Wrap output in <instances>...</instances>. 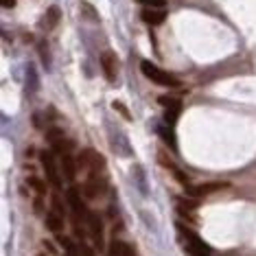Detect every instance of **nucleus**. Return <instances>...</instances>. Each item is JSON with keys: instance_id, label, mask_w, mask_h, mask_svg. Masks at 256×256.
Returning a JSON list of instances; mask_svg holds the SVG:
<instances>
[{"instance_id": "obj_2", "label": "nucleus", "mask_w": 256, "mask_h": 256, "mask_svg": "<svg viewBox=\"0 0 256 256\" xmlns=\"http://www.w3.org/2000/svg\"><path fill=\"white\" fill-rule=\"evenodd\" d=\"M77 164L81 171H86L88 176L90 173L101 176L103 168H106V158L94 149H84V151H79V156H77Z\"/></svg>"}, {"instance_id": "obj_4", "label": "nucleus", "mask_w": 256, "mask_h": 256, "mask_svg": "<svg viewBox=\"0 0 256 256\" xmlns=\"http://www.w3.org/2000/svg\"><path fill=\"white\" fill-rule=\"evenodd\" d=\"M42 166H44V176H46V180H48V184L55 186V188H62V176H60V168H57L55 160H53V154L44 151L42 154Z\"/></svg>"}, {"instance_id": "obj_3", "label": "nucleus", "mask_w": 256, "mask_h": 256, "mask_svg": "<svg viewBox=\"0 0 256 256\" xmlns=\"http://www.w3.org/2000/svg\"><path fill=\"white\" fill-rule=\"evenodd\" d=\"M180 234H182L184 246H186V252H188L190 256H210V254H212L210 248H208L206 243H204L193 230H188V228H184V226H180Z\"/></svg>"}, {"instance_id": "obj_24", "label": "nucleus", "mask_w": 256, "mask_h": 256, "mask_svg": "<svg viewBox=\"0 0 256 256\" xmlns=\"http://www.w3.org/2000/svg\"><path fill=\"white\" fill-rule=\"evenodd\" d=\"M0 4H2L4 9H14L16 7V0H0Z\"/></svg>"}, {"instance_id": "obj_13", "label": "nucleus", "mask_w": 256, "mask_h": 256, "mask_svg": "<svg viewBox=\"0 0 256 256\" xmlns=\"http://www.w3.org/2000/svg\"><path fill=\"white\" fill-rule=\"evenodd\" d=\"M44 226L48 228L50 232H55V234H60V232L64 230V214L60 212H55V210H48L46 212V217H44Z\"/></svg>"}, {"instance_id": "obj_17", "label": "nucleus", "mask_w": 256, "mask_h": 256, "mask_svg": "<svg viewBox=\"0 0 256 256\" xmlns=\"http://www.w3.org/2000/svg\"><path fill=\"white\" fill-rule=\"evenodd\" d=\"M46 140H48L50 147H55V144H60L66 140V134H64L62 130H57V127H53V130L46 132Z\"/></svg>"}, {"instance_id": "obj_7", "label": "nucleus", "mask_w": 256, "mask_h": 256, "mask_svg": "<svg viewBox=\"0 0 256 256\" xmlns=\"http://www.w3.org/2000/svg\"><path fill=\"white\" fill-rule=\"evenodd\" d=\"M230 184H221V182H210V184H197V186H190V184H186L184 186V190H186V195L188 197H202V195H210L214 193V190H221V188H228Z\"/></svg>"}, {"instance_id": "obj_19", "label": "nucleus", "mask_w": 256, "mask_h": 256, "mask_svg": "<svg viewBox=\"0 0 256 256\" xmlns=\"http://www.w3.org/2000/svg\"><path fill=\"white\" fill-rule=\"evenodd\" d=\"M44 20H46V22H44L46 26H48V28H53V26L57 24V22H60V7H50Z\"/></svg>"}, {"instance_id": "obj_12", "label": "nucleus", "mask_w": 256, "mask_h": 256, "mask_svg": "<svg viewBox=\"0 0 256 256\" xmlns=\"http://www.w3.org/2000/svg\"><path fill=\"white\" fill-rule=\"evenodd\" d=\"M101 68H103V72H106L108 81H116V57H114V53L106 50V53L101 55Z\"/></svg>"}, {"instance_id": "obj_18", "label": "nucleus", "mask_w": 256, "mask_h": 256, "mask_svg": "<svg viewBox=\"0 0 256 256\" xmlns=\"http://www.w3.org/2000/svg\"><path fill=\"white\" fill-rule=\"evenodd\" d=\"M160 136L173 151H178V140H176V136H173V132L168 130V127H160Z\"/></svg>"}, {"instance_id": "obj_23", "label": "nucleus", "mask_w": 256, "mask_h": 256, "mask_svg": "<svg viewBox=\"0 0 256 256\" xmlns=\"http://www.w3.org/2000/svg\"><path fill=\"white\" fill-rule=\"evenodd\" d=\"M180 208H182V210H186V208L195 210V208H197V200H186V197H180Z\"/></svg>"}, {"instance_id": "obj_20", "label": "nucleus", "mask_w": 256, "mask_h": 256, "mask_svg": "<svg viewBox=\"0 0 256 256\" xmlns=\"http://www.w3.org/2000/svg\"><path fill=\"white\" fill-rule=\"evenodd\" d=\"M138 2L149 9H164L166 7V0H138Z\"/></svg>"}, {"instance_id": "obj_22", "label": "nucleus", "mask_w": 256, "mask_h": 256, "mask_svg": "<svg viewBox=\"0 0 256 256\" xmlns=\"http://www.w3.org/2000/svg\"><path fill=\"white\" fill-rule=\"evenodd\" d=\"M50 204H53V210H55V212H60V214L66 212V206H64L62 200H60V197H57V195L50 197Z\"/></svg>"}, {"instance_id": "obj_1", "label": "nucleus", "mask_w": 256, "mask_h": 256, "mask_svg": "<svg viewBox=\"0 0 256 256\" xmlns=\"http://www.w3.org/2000/svg\"><path fill=\"white\" fill-rule=\"evenodd\" d=\"M140 70H142V74L149 81H154V84H158V86H164V88H178V86H180V81L173 77L171 72H166V70H162V68H158L154 62L144 60L140 64Z\"/></svg>"}, {"instance_id": "obj_8", "label": "nucleus", "mask_w": 256, "mask_h": 256, "mask_svg": "<svg viewBox=\"0 0 256 256\" xmlns=\"http://www.w3.org/2000/svg\"><path fill=\"white\" fill-rule=\"evenodd\" d=\"M68 206H70V210L74 217H88V210H86V204H84V197H81L79 188L77 186H70L68 188Z\"/></svg>"}, {"instance_id": "obj_6", "label": "nucleus", "mask_w": 256, "mask_h": 256, "mask_svg": "<svg viewBox=\"0 0 256 256\" xmlns=\"http://www.w3.org/2000/svg\"><path fill=\"white\" fill-rule=\"evenodd\" d=\"M88 221V230H90V236H92V241H94V246L101 250L103 248V219L98 217L96 212H88V217H86Z\"/></svg>"}, {"instance_id": "obj_15", "label": "nucleus", "mask_w": 256, "mask_h": 256, "mask_svg": "<svg viewBox=\"0 0 256 256\" xmlns=\"http://www.w3.org/2000/svg\"><path fill=\"white\" fill-rule=\"evenodd\" d=\"M160 106L164 108V112H176V114H180V112H182V98L171 96V94H162L160 96Z\"/></svg>"}, {"instance_id": "obj_9", "label": "nucleus", "mask_w": 256, "mask_h": 256, "mask_svg": "<svg viewBox=\"0 0 256 256\" xmlns=\"http://www.w3.org/2000/svg\"><path fill=\"white\" fill-rule=\"evenodd\" d=\"M140 18L147 22V24H151V26H158V24H162V22L166 20V11L164 9H149V7H144L142 14H140Z\"/></svg>"}, {"instance_id": "obj_16", "label": "nucleus", "mask_w": 256, "mask_h": 256, "mask_svg": "<svg viewBox=\"0 0 256 256\" xmlns=\"http://www.w3.org/2000/svg\"><path fill=\"white\" fill-rule=\"evenodd\" d=\"M26 184L31 186V190L36 193L38 197H44L46 195V184H44V180H40L38 176H28L26 178Z\"/></svg>"}, {"instance_id": "obj_11", "label": "nucleus", "mask_w": 256, "mask_h": 256, "mask_svg": "<svg viewBox=\"0 0 256 256\" xmlns=\"http://www.w3.org/2000/svg\"><path fill=\"white\" fill-rule=\"evenodd\" d=\"M77 171H79V164H77V158H72L70 154H64L62 156V173L66 176V180H72L77 178Z\"/></svg>"}, {"instance_id": "obj_5", "label": "nucleus", "mask_w": 256, "mask_h": 256, "mask_svg": "<svg viewBox=\"0 0 256 256\" xmlns=\"http://www.w3.org/2000/svg\"><path fill=\"white\" fill-rule=\"evenodd\" d=\"M103 193H106V182L101 180V176H96V173H90L88 180H86V184H84L86 200H96V197H101Z\"/></svg>"}, {"instance_id": "obj_25", "label": "nucleus", "mask_w": 256, "mask_h": 256, "mask_svg": "<svg viewBox=\"0 0 256 256\" xmlns=\"http://www.w3.org/2000/svg\"><path fill=\"white\" fill-rule=\"evenodd\" d=\"M81 252H86V256H94V252H92V250H90L88 246H86L84 241H81Z\"/></svg>"}, {"instance_id": "obj_21", "label": "nucleus", "mask_w": 256, "mask_h": 256, "mask_svg": "<svg viewBox=\"0 0 256 256\" xmlns=\"http://www.w3.org/2000/svg\"><path fill=\"white\" fill-rule=\"evenodd\" d=\"M112 108L116 110V112H120V114H123V118L132 120V112H130V110H127V106H125V103H120V101H114V103H112Z\"/></svg>"}, {"instance_id": "obj_14", "label": "nucleus", "mask_w": 256, "mask_h": 256, "mask_svg": "<svg viewBox=\"0 0 256 256\" xmlns=\"http://www.w3.org/2000/svg\"><path fill=\"white\" fill-rule=\"evenodd\" d=\"M110 256H136V252H134V248L130 243L116 238V241H112V246H110Z\"/></svg>"}, {"instance_id": "obj_10", "label": "nucleus", "mask_w": 256, "mask_h": 256, "mask_svg": "<svg viewBox=\"0 0 256 256\" xmlns=\"http://www.w3.org/2000/svg\"><path fill=\"white\" fill-rule=\"evenodd\" d=\"M158 162H160V164H162V166H164V168H166V171H168V173H173V176H176V178L180 180V182L188 184V182H186V176H184V173H182V171H180V166L176 164V162H173L171 158H168V154H166V151H160V154H158Z\"/></svg>"}]
</instances>
